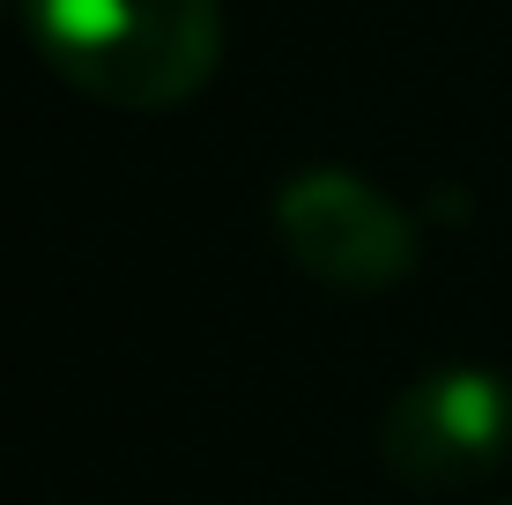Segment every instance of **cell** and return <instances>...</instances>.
Returning a JSON list of instances; mask_svg holds the SVG:
<instances>
[{"label":"cell","mask_w":512,"mask_h":505,"mask_svg":"<svg viewBox=\"0 0 512 505\" xmlns=\"http://www.w3.org/2000/svg\"><path fill=\"white\" fill-rule=\"evenodd\" d=\"M60 82L119 112H171L223 60V0H23Z\"/></svg>","instance_id":"obj_1"},{"label":"cell","mask_w":512,"mask_h":505,"mask_svg":"<svg viewBox=\"0 0 512 505\" xmlns=\"http://www.w3.org/2000/svg\"><path fill=\"white\" fill-rule=\"evenodd\" d=\"M512 454V387L475 364L423 372L379 416V461L416 491H461L483 483Z\"/></svg>","instance_id":"obj_3"},{"label":"cell","mask_w":512,"mask_h":505,"mask_svg":"<svg viewBox=\"0 0 512 505\" xmlns=\"http://www.w3.org/2000/svg\"><path fill=\"white\" fill-rule=\"evenodd\" d=\"M275 238L312 283L349 290V298L394 290L416 268V223L401 216V201H386L372 179H357L342 164H312L297 179H282Z\"/></svg>","instance_id":"obj_2"}]
</instances>
